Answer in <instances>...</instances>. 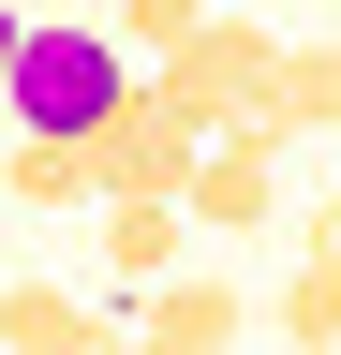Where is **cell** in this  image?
Here are the masks:
<instances>
[{"label":"cell","instance_id":"30bf717a","mask_svg":"<svg viewBox=\"0 0 341 355\" xmlns=\"http://www.w3.org/2000/svg\"><path fill=\"white\" fill-rule=\"evenodd\" d=\"M267 326H282L297 355H341V252H297V266H282V296H267Z\"/></svg>","mask_w":341,"mask_h":355},{"label":"cell","instance_id":"7c38bea8","mask_svg":"<svg viewBox=\"0 0 341 355\" xmlns=\"http://www.w3.org/2000/svg\"><path fill=\"white\" fill-rule=\"evenodd\" d=\"M15 44H30V15H15V0H0V89H15Z\"/></svg>","mask_w":341,"mask_h":355},{"label":"cell","instance_id":"4fadbf2b","mask_svg":"<svg viewBox=\"0 0 341 355\" xmlns=\"http://www.w3.org/2000/svg\"><path fill=\"white\" fill-rule=\"evenodd\" d=\"M90 355H163V340H149V326H104V340H90Z\"/></svg>","mask_w":341,"mask_h":355},{"label":"cell","instance_id":"277c9868","mask_svg":"<svg viewBox=\"0 0 341 355\" xmlns=\"http://www.w3.org/2000/svg\"><path fill=\"white\" fill-rule=\"evenodd\" d=\"M193 148H208V133L163 104V89H134V104L90 133V178H104V193H193Z\"/></svg>","mask_w":341,"mask_h":355},{"label":"cell","instance_id":"ba28073f","mask_svg":"<svg viewBox=\"0 0 341 355\" xmlns=\"http://www.w3.org/2000/svg\"><path fill=\"white\" fill-rule=\"evenodd\" d=\"M0 207H104L90 133H15V163H0Z\"/></svg>","mask_w":341,"mask_h":355},{"label":"cell","instance_id":"5b68a950","mask_svg":"<svg viewBox=\"0 0 341 355\" xmlns=\"http://www.w3.org/2000/svg\"><path fill=\"white\" fill-rule=\"evenodd\" d=\"M134 326L163 355H223V340H252V296L223 282V266H163V282H134Z\"/></svg>","mask_w":341,"mask_h":355},{"label":"cell","instance_id":"8fae6325","mask_svg":"<svg viewBox=\"0 0 341 355\" xmlns=\"http://www.w3.org/2000/svg\"><path fill=\"white\" fill-rule=\"evenodd\" d=\"M208 30V0H119V44H134V60H163V44H193Z\"/></svg>","mask_w":341,"mask_h":355},{"label":"cell","instance_id":"52a82bcc","mask_svg":"<svg viewBox=\"0 0 341 355\" xmlns=\"http://www.w3.org/2000/svg\"><path fill=\"white\" fill-rule=\"evenodd\" d=\"M238 133H267V148H297V133H341V30H326V44H282L267 119H238Z\"/></svg>","mask_w":341,"mask_h":355},{"label":"cell","instance_id":"9a60e30c","mask_svg":"<svg viewBox=\"0 0 341 355\" xmlns=\"http://www.w3.org/2000/svg\"><path fill=\"white\" fill-rule=\"evenodd\" d=\"M223 355H238V340H223Z\"/></svg>","mask_w":341,"mask_h":355},{"label":"cell","instance_id":"9c48e42d","mask_svg":"<svg viewBox=\"0 0 341 355\" xmlns=\"http://www.w3.org/2000/svg\"><path fill=\"white\" fill-rule=\"evenodd\" d=\"M0 340H15V355H90L104 311L74 296V282H0Z\"/></svg>","mask_w":341,"mask_h":355},{"label":"cell","instance_id":"3957f363","mask_svg":"<svg viewBox=\"0 0 341 355\" xmlns=\"http://www.w3.org/2000/svg\"><path fill=\"white\" fill-rule=\"evenodd\" d=\"M178 207H193V237H267V222H282V148H267V133H208Z\"/></svg>","mask_w":341,"mask_h":355},{"label":"cell","instance_id":"8992f818","mask_svg":"<svg viewBox=\"0 0 341 355\" xmlns=\"http://www.w3.org/2000/svg\"><path fill=\"white\" fill-rule=\"evenodd\" d=\"M104 266H119V296L163 282V266H193V207L178 193H104Z\"/></svg>","mask_w":341,"mask_h":355},{"label":"cell","instance_id":"7a4b0ae2","mask_svg":"<svg viewBox=\"0 0 341 355\" xmlns=\"http://www.w3.org/2000/svg\"><path fill=\"white\" fill-rule=\"evenodd\" d=\"M149 89H163L193 133H238V119H267V89H282V30H267V15H208L193 44L149 60Z\"/></svg>","mask_w":341,"mask_h":355},{"label":"cell","instance_id":"6da1fadb","mask_svg":"<svg viewBox=\"0 0 341 355\" xmlns=\"http://www.w3.org/2000/svg\"><path fill=\"white\" fill-rule=\"evenodd\" d=\"M134 89H149V60L119 44V15H30L0 119H15V133H104L119 104H134Z\"/></svg>","mask_w":341,"mask_h":355},{"label":"cell","instance_id":"5bb4252c","mask_svg":"<svg viewBox=\"0 0 341 355\" xmlns=\"http://www.w3.org/2000/svg\"><path fill=\"white\" fill-rule=\"evenodd\" d=\"M0 355H15V340H0Z\"/></svg>","mask_w":341,"mask_h":355}]
</instances>
